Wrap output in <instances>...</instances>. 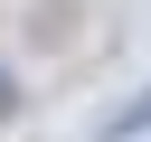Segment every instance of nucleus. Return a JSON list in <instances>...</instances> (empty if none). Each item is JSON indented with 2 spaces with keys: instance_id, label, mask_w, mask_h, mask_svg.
<instances>
[{
  "instance_id": "obj_1",
  "label": "nucleus",
  "mask_w": 151,
  "mask_h": 142,
  "mask_svg": "<svg viewBox=\"0 0 151 142\" xmlns=\"http://www.w3.org/2000/svg\"><path fill=\"white\" fill-rule=\"evenodd\" d=\"M142 133H151V85H142L123 114H104V123H94V142H142Z\"/></svg>"
},
{
  "instance_id": "obj_2",
  "label": "nucleus",
  "mask_w": 151,
  "mask_h": 142,
  "mask_svg": "<svg viewBox=\"0 0 151 142\" xmlns=\"http://www.w3.org/2000/svg\"><path fill=\"white\" fill-rule=\"evenodd\" d=\"M19 104H28V95H19V76L0 66V123H19Z\"/></svg>"
}]
</instances>
